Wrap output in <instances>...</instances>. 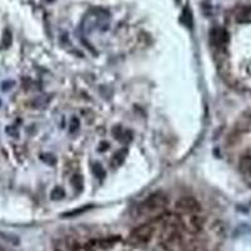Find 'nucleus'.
Here are the masks:
<instances>
[{
	"mask_svg": "<svg viewBox=\"0 0 251 251\" xmlns=\"http://www.w3.org/2000/svg\"><path fill=\"white\" fill-rule=\"evenodd\" d=\"M78 126H79V121H78L75 117H73L72 121H71V127H69V131H71V133H74V132L77 131Z\"/></svg>",
	"mask_w": 251,
	"mask_h": 251,
	"instance_id": "nucleus-16",
	"label": "nucleus"
},
{
	"mask_svg": "<svg viewBox=\"0 0 251 251\" xmlns=\"http://www.w3.org/2000/svg\"><path fill=\"white\" fill-rule=\"evenodd\" d=\"M78 248V244L72 237H66L57 242L55 245V251H75Z\"/></svg>",
	"mask_w": 251,
	"mask_h": 251,
	"instance_id": "nucleus-7",
	"label": "nucleus"
},
{
	"mask_svg": "<svg viewBox=\"0 0 251 251\" xmlns=\"http://www.w3.org/2000/svg\"><path fill=\"white\" fill-rule=\"evenodd\" d=\"M72 185L74 187V190H77L78 192H81L83 190V177L81 175H74V177L72 179Z\"/></svg>",
	"mask_w": 251,
	"mask_h": 251,
	"instance_id": "nucleus-10",
	"label": "nucleus"
},
{
	"mask_svg": "<svg viewBox=\"0 0 251 251\" xmlns=\"http://www.w3.org/2000/svg\"><path fill=\"white\" fill-rule=\"evenodd\" d=\"M0 251H4V250H3V249H1V248H0Z\"/></svg>",
	"mask_w": 251,
	"mask_h": 251,
	"instance_id": "nucleus-19",
	"label": "nucleus"
},
{
	"mask_svg": "<svg viewBox=\"0 0 251 251\" xmlns=\"http://www.w3.org/2000/svg\"><path fill=\"white\" fill-rule=\"evenodd\" d=\"M12 33H10L9 30H6L3 36V44L5 45V47H9V45L12 44Z\"/></svg>",
	"mask_w": 251,
	"mask_h": 251,
	"instance_id": "nucleus-14",
	"label": "nucleus"
},
{
	"mask_svg": "<svg viewBox=\"0 0 251 251\" xmlns=\"http://www.w3.org/2000/svg\"><path fill=\"white\" fill-rule=\"evenodd\" d=\"M240 171L242 174L245 175L246 177H250L251 179V156H244L241 160H240Z\"/></svg>",
	"mask_w": 251,
	"mask_h": 251,
	"instance_id": "nucleus-8",
	"label": "nucleus"
},
{
	"mask_svg": "<svg viewBox=\"0 0 251 251\" xmlns=\"http://www.w3.org/2000/svg\"><path fill=\"white\" fill-rule=\"evenodd\" d=\"M181 227L191 233H197L202 229V218L198 214H191V215L179 216Z\"/></svg>",
	"mask_w": 251,
	"mask_h": 251,
	"instance_id": "nucleus-4",
	"label": "nucleus"
},
{
	"mask_svg": "<svg viewBox=\"0 0 251 251\" xmlns=\"http://www.w3.org/2000/svg\"><path fill=\"white\" fill-rule=\"evenodd\" d=\"M153 235V226L151 224H143L141 226L136 227L129 235V240L133 244H144L150 241V239Z\"/></svg>",
	"mask_w": 251,
	"mask_h": 251,
	"instance_id": "nucleus-3",
	"label": "nucleus"
},
{
	"mask_svg": "<svg viewBox=\"0 0 251 251\" xmlns=\"http://www.w3.org/2000/svg\"><path fill=\"white\" fill-rule=\"evenodd\" d=\"M45 156H47V157H44V156H43V160H44L45 162H48L49 164L55 163V157H54L53 155H45Z\"/></svg>",
	"mask_w": 251,
	"mask_h": 251,
	"instance_id": "nucleus-17",
	"label": "nucleus"
},
{
	"mask_svg": "<svg viewBox=\"0 0 251 251\" xmlns=\"http://www.w3.org/2000/svg\"><path fill=\"white\" fill-rule=\"evenodd\" d=\"M101 146L102 147H99V151H105V150H108V146H109V144H108L107 142H102Z\"/></svg>",
	"mask_w": 251,
	"mask_h": 251,
	"instance_id": "nucleus-18",
	"label": "nucleus"
},
{
	"mask_svg": "<svg viewBox=\"0 0 251 251\" xmlns=\"http://www.w3.org/2000/svg\"><path fill=\"white\" fill-rule=\"evenodd\" d=\"M168 205L167 196L162 192H156L150 195L138 207V211L142 216H157L160 217L164 214L166 206Z\"/></svg>",
	"mask_w": 251,
	"mask_h": 251,
	"instance_id": "nucleus-1",
	"label": "nucleus"
},
{
	"mask_svg": "<svg viewBox=\"0 0 251 251\" xmlns=\"http://www.w3.org/2000/svg\"><path fill=\"white\" fill-rule=\"evenodd\" d=\"M126 155H127V151L126 150H121L120 152H117L113 157V161H112L113 166H120V164L125 161Z\"/></svg>",
	"mask_w": 251,
	"mask_h": 251,
	"instance_id": "nucleus-11",
	"label": "nucleus"
},
{
	"mask_svg": "<svg viewBox=\"0 0 251 251\" xmlns=\"http://www.w3.org/2000/svg\"><path fill=\"white\" fill-rule=\"evenodd\" d=\"M236 129L239 132H250L251 131V109L242 114L236 122Z\"/></svg>",
	"mask_w": 251,
	"mask_h": 251,
	"instance_id": "nucleus-6",
	"label": "nucleus"
},
{
	"mask_svg": "<svg viewBox=\"0 0 251 251\" xmlns=\"http://www.w3.org/2000/svg\"><path fill=\"white\" fill-rule=\"evenodd\" d=\"M210 42L214 47L221 48L229 42V33L224 28H214L210 32Z\"/></svg>",
	"mask_w": 251,
	"mask_h": 251,
	"instance_id": "nucleus-5",
	"label": "nucleus"
},
{
	"mask_svg": "<svg viewBox=\"0 0 251 251\" xmlns=\"http://www.w3.org/2000/svg\"><path fill=\"white\" fill-rule=\"evenodd\" d=\"M93 170H94V174L97 175V176L99 177V179H103V176H105V170L102 168V166L99 163L94 164V167H93Z\"/></svg>",
	"mask_w": 251,
	"mask_h": 251,
	"instance_id": "nucleus-15",
	"label": "nucleus"
},
{
	"mask_svg": "<svg viewBox=\"0 0 251 251\" xmlns=\"http://www.w3.org/2000/svg\"><path fill=\"white\" fill-rule=\"evenodd\" d=\"M176 210L179 215H191L201 211L200 202L194 197H182L176 202Z\"/></svg>",
	"mask_w": 251,
	"mask_h": 251,
	"instance_id": "nucleus-2",
	"label": "nucleus"
},
{
	"mask_svg": "<svg viewBox=\"0 0 251 251\" xmlns=\"http://www.w3.org/2000/svg\"><path fill=\"white\" fill-rule=\"evenodd\" d=\"M183 18H185V23H186V25H188V27L190 28H192V24H194V23H192V15H191V12H190V10L188 9H185V12H183Z\"/></svg>",
	"mask_w": 251,
	"mask_h": 251,
	"instance_id": "nucleus-13",
	"label": "nucleus"
},
{
	"mask_svg": "<svg viewBox=\"0 0 251 251\" xmlns=\"http://www.w3.org/2000/svg\"><path fill=\"white\" fill-rule=\"evenodd\" d=\"M64 196H66V194H64V190H63L62 187H55L51 194L52 200H60V198H63Z\"/></svg>",
	"mask_w": 251,
	"mask_h": 251,
	"instance_id": "nucleus-12",
	"label": "nucleus"
},
{
	"mask_svg": "<svg viewBox=\"0 0 251 251\" xmlns=\"http://www.w3.org/2000/svg\"><path fill=\"white\" fill-rule=\"evenodd\" d=\"M236 20L237 23H241V24L251 23V8H244V9L236 15Z\"/></svg>",
	"mask_w": 251,
	"mask_h": 251,
	"instance_id": "nucleus-9",
	"label": "nucleus"
}]
</instances>
